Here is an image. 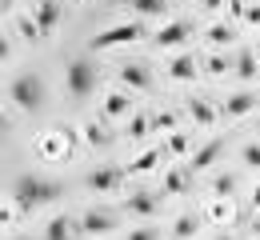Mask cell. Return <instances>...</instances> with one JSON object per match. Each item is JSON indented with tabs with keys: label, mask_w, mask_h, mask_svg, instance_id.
Masks as SVG:
<instances>
[{
	"label": "cell",
	"mask_w": 260,
	"mask_h": 240,
	"mask_svg": "<svg viewBox=\"0 0 260 240\" xmlns=\"http://www.w3.org/2000/svg\"><path fill=\"white\" fill-rule=\"evenodd\" d=\"M208 40H212V44H232V40H236V28H232V24H212V28H208Z\"/></svg>",
	"instance_id": "21"
},
{
	"label": "cell",
	"mask_w": 260,
	"mask_h": 240,
	"mask_svg": "<svg viewBox=\"0 0 260 240\" xmlns=\"http://www.w3.org/2000/svg\"><path fill=\"white\" fill-rule=\"evenodd\" d=\"M160 156H164L160 148H148V152H140V156L128 164V176H144V172H152L156 164H160Z\"/></svg>",
	"instance_id": "17"
},
{
	"label": "cell",
	"mask_w": 260,
	"mask_h": 240,
	"mask_svg": "<svg viewBox=\"0 0 260 240\" xmlns=\"http://www.w3.org/2000/svg\"><path fill=\"white\" fill-rule=\"evenodd\" d=\"M144 36V24L140 20H132V24H112V28H104V32L92 36V48H120V44H132V40H140Z\"/></svg>",
	"instance_id": "5"
},
{
	"label": "cell",
	"mask_w": 260,
	"mask_h": 240,
	"mask_svg": "<svg viewBox=\"0 0 260 240\" xmlns=\"http://www.w3.org/2000/svg\"><path fill=\"white\" fill-rule=\"evenodd\" d=\"M236 76H240V80H252V76H256V56H252L248 48L236 56Z\"/></svg>",
	"instance_id": "19"
},
{
	"label": "cell",
	"mask_w": 260,
	"mask_h": 240,
	"mask_svg": "<svg viewBox=\"0 0 260 240\" xmlns=\"http://www.w3.org/2000/svg\"><path fill=\"white\" fill-rule=\"evenodd\" d=\"M220 152H224V140H208V144H204V148H200V152L192 156V164H188V168H192V172H204V168H212Z\"/></svg>",
	"instance_id": "11"
},
{
	"label": "cell",
	"mask_w": 260,
	"mask_h": 240,
	"mask_svg": "<svg viewBox=\"0 0 260 240\" xmlns=\"http://www.w3.org/2000/svg\"><path fill=\"white\" fill-rule=\"evenodd\" d=\"M220 112H224V116H244V112H256V92H236V96H228Z\"/></svg>",
	"instance_id": "12"
},
{
	"label": "cell",
	"mask_w": 260,
	"mask_h": 240,
	"mask_svg": "<svg viewBox=\"0 0 260 240\" xmlns=\"http://www.w3.org/2000/svg\"><path fill=\"white\" fill-rule=\"evenodd\" d=\"M188 36H192V24H188V20H168L152 40H156L160 48H176V44H184Z\"/></svg>",
	"instance_id": "7"
},
{
	"label": "cell",
	"mask_w": 260,
	"mask_h": 240,
	"mask_svg": "<svg viewBox=\"0 0 260 240\" xmlns=\"http://www.w3.org/2000/svg\"><path fill=\"white\" fill-rule=\"evenodd\" d=\"M128 240H156V228H132Z\"/></svg>",
	"instance_id": "28"
},
{
	"label": "cell",
	"mask_w": 260,
	"mask_h": 240,
	"mask_svg": "<svg viewBox=\"0 0 260 240\" xmlns=\"http://www.w3.org/2000/svg\"><path fill=\"white\" fill-rule=\"evenodd\" d=\"M80 228H84V236H108L116 228V220L108 212H84L80 216Z\"/></svg>",
	"instance_id": "10"
},
{
	"label": "cell",
	"mask_w": 260,
	"mask_h": 240,
	"mask_svg": "<svg viewBox=\"0 0 260 240\" xmlns=\"http://www.w3.org/2000/svg\"><path fill=\"white\" fill-rule=\"evenodd\" d=\"M60 196H64V188L56 180H48V176H16V184H12V204L20 212H36L44 204H56Z\"/></svg>",
	"instance_id": "1"
},
{
	"label": "cell",
	"mask_w": 260,
	"mask_h": 240,
	"mask_svg": "<svg viewBox=\"0 0 260 240\" xmlns=\"http://www.w3.org/2000/svg\"><path fill=\"white\" fill-rule=\"evenodd\" d=\"M128 112V92H112L104 100V116H124Z\"/></svg>",
	"instance_id": "20"
},
{
	"label": "cell",
	"mask_w": 260,
	"mask_h": 240,
	"mask_svg": "<svg viewBox=\"0 0 260 240\" xmlns=\"http://www.w3.org/2000/svg\"><path fill=\"white\" fill-rule=\"evenodd\" d=\"M220 4H224V0H204V8H212V12H216Z\"/></svg>",
	"instance_id": "31"
},
{
	"label": "cell",
	"mask_w": 260,
	"mask_h": 240,
	"mask_svg": "<svg viewBox=\"0 0 260 240\" xmlns=\"http://www.w3.org/2000/svg\"><path fill=\"white\" fill-rule=\"evenodd\" d=\"M120 80H124L128 88H136V92H144V88L152 84V72H148V64H140V60H128V64L120 68Z\"/></svg>",
	"instance_id": "9"
},
{
	"label": "cell",
	"mask_w": 260,
	"mask_h": 240,
	"mask_svg": "<svg viewBox=\"0 0 260 240\" xmlns=\"http://www.w3.org/2000/svg\"><path fill=\"white\" fill-rule=\"evenodd\" d=\"M156 196H152V192H144V188H136V192H132L128 196V212H136V216H156Z\"/></svg>",
	"instance_id": "13"
},
{
	"label": "cell",
	"mask_w": 260,
	"mask_h": 240,
	"mask_svg": "<svg viewBox=\"0 0 260 240\" xmlns=\"http://www.w3.org/2000/svg\"><path fill=\"white\" fill-rule=\"evenodd\" d=\"M240 156H244V164H248V168H260V144H244V152H240Z\"/></svg>",
	"instance_id": "25"
},
{
	"label": "cell",
	"mask_w": 260,
	"mask_h": 240,
	"mask_svg": "<svg viewBox=\"0 0 260 240\" xmlns=\"http://www.w3.org/2000/svg\"><path fill=\"white\" fill-rule=\"evenodd\" d=\"M128 8L140 20H152V16H164V12H168V0H128Z\"/></svg>",
	"instance_id": "16"
},
{
	"label": "cell",
	"mask_w": 260,
	"mask_h": 240,
	"mask_svg": "<svg viewBox=\"0 0 260 240\" xmlns=\"http://www.w3.org/2000/svg\"><path fill=\"white\" fill-rule=\"evenodd\" d=\"M196 228H200V224H196L192 216H180V220H176V228H172V232H176V240H188V236H196Z\"/></svg>",
	"instance_id": "22"
},
{
	"label": "cell",
	"mask_w": 260,
	"mask_h": 240,
	"mask_svg": "<svg viewBox=\"0 0 260 240\" xmlns=\"http://www.w3.org/2000/svg\"><path fill=\"white\" fill-rule=\"evenodd\" d=\"M60 0H32V16H28V24H24V32L28 36H48L56 28V20H60Z\"/></svg>",
	"instance_id": "4"
},
{
	"label": "cell",
	"mask_w": 260,
	"mask_h": 240,
	"mask_svg": "<svg viewBox=\"0 0 260 240\" xmlns=\"http://www.w3.org/2000/svg\"><path fill=\"white\" fill-rule=\"evenodd\" d=\"M8 92H12V104L24 108V112H40V108H44V80H40L36 72H20V76H12Z\"/></svg>",
	"instance_id": "2"
},
{
	"label": "cell",
	"mask_w": 260,
	"mask_h": 240,
	"mask_svg": "<svg viewBox=\"0 0 260 240\" xmlns=\"http://www.w3.org/2000/svg\"><path fill=\"white\" fill-rule=\"evenodd\" d=\"M212 192H216V196H232V192H236V176H220V180L212 184Z\"/></svg>",
	"instance_id": "24"
},
{
	"label": "cell",
	"mask_w": 260,
	"mask_h": 240,
	"mask_svg": "<svg viewBox=\"0 0 260 240\" xmlns=\"http://www.w3.org/2000/svg\"><path fill=\"white\" fill-rule=\"evenodd\" d=\"M188 112H192V120H196V124H212V120H216V112H212L208 104L200 100V96H192V100H188Z\"/></svg>",
	"instance_id": "18"
},
{
	"label": "cell",
	"mask_w": 260,
	"mask_h": 240,
	"mask_svg": "<svg viewBox=\"0 0 260 240\" xmlns=\"http://www.w3.org/2000/svg\"><path fill=\"white\" fill-rule=\"evenodd\" d=\"M124 172H128V168H112V164L92 168L88 176H84V188H92V192H116L120 180H124Z\"/></svg>",
	"instance_id": "6"
},
{
	"label": "cell",
	"mask_w": 260,
	"mask_h": 240,
	"mask_svg": "<svg viewBox=\"0 0 260 240\" xmlns=\"http://www.w3.org/2000/svg\"><path fill=\"white\" fill-rule=\"evenodd\" d=\"M88 140H92V144H108V132H104V128H96V124H92V128H88Z\"/></svg>",
	"instance_id": "29"
},
{
	"label": "cell",
	"mask_w": 260,
	"mask_h": 240,
	"mask_svg": "<svg viewBox=\"0 0 260 240\" xmlns=\"http://www.w3.org/2000/svg\"><path fill=\"white\" fill-rule=\"evenodd\" d=\"M252 232H256V236H260V212H256V220H252Z\"/></svg>",
	"instance_id": "32"
},
{
	"label": "cell",
	"mask_w": 260,
	"mask_h": 240,
	"mask_svg": "<svg viewBox=\"0 0 260 240\" xmlns=\"http://www.w3.org/2000/svg\"><path fill=\"white\" fill-rule=\"evenodd\" d=\"M256 132H260V112H256Z\"/></svg>",
	"instance_id": "33"
},
{
	"label": "cell",
	"mask_w": 260,
	"mask_h": 240,
	"mask_svg": "<svg viewBox=\"0 0 260 240\" xmlns=\"http://www.w3.org/2000/svg\"><path fill=\"white\" fill-rule=\"evenodd\" d=\"M16 240H20V236H16Z\"/></svg>",
	"instance_id": "34"
},
{
	"label": "cell",
	"mask_w": 260,
	"mask_h": 240,
	"mask_svg": "<svg viewBox=\"0 0 260 240\" xmlns=\"http://www.w3.org/2000/svg\"><path fill=\"white\" fill-rule=\"evenodd\" d=\"M152 128H160V132H172V128H176V116H172V112H156V116H152Z\"/></svg>",
	"instance_id": "23"
},
{
	"label": "cell",
	"mask_w": 260,
	"mask_h": 240,
	"mask_svg": "<svg viewBox=\"0 0 260 240\" xmlns=\"http://www.w3.org/2000/svg\"><path fill=\"white\" fill-rule=\"evenodd\" d=\"M168 76H172V80H196V76H200L196 56H176V60L168 64Z\"/></svg>",
	"instance_id": "14"
},
{
	"label": "cell",
	"mask_w": 260,
	"mask_h": 240,
	"mask_svg": "<svg viewBox=\"0 0 260 240\" xmlns=\"http://www.w3.org/2000/svg\"><path fill=\"white\" fill-rule=\"evenodd\" d=\"M252 212H260V184H256V192H252Z\"/></svg>",
	"instance_id": "30"
},
{
	"label": "cell",
	"mask_w": 260,
	"mask_h": 240,
	"mask_svg": "<svg viewBox=\"0 0 260 240\" xmlns=\"http://www.w3.org/2000/svg\"><path fill=\"white\" fill-rule=\"evenodd\" d=\"M80 232H84L80 220H68V216H52L44 224V240H76Z\"/></svg>",
	"instance_id": "8"
},
{
	"label": "cell",
	"mask_w": 260,
	"mask_h": 240,
	"mask_svg": "<svg viewBox=\"0 0 260 240\" xmlns=\"http://www.w3.org/2000/svg\"><path fill=\"white\" fill-rule=\"evenodd\" d=\"M204 68L212 72V76H220V72H228V60H224V56H208V64H204Z\"/></svg>",
	"instance_id": "27"
},
{
	"label": "cell",
	"mask_w": 260,
	"mask_h": 240,
	"mask_svg": "<svg viewBox=\"0 0 260 240\" xmlns=\"http://www.w3.org/2000/svg\"><path fill=\"white\" fill-rule=\"evenodd\" d=\"M64 92L68 96H76V100H84L88 92H96V68H92V60H72L64 72Z\"/></svg>",
	"instance_id": "3"
},
{
	"label": "cell",
	"mask_w": 260,
	"mask_h": 240,
	"mask_svg": "<svg viewBox=\"0 0 260 240\" xmlns=\"http://www.w3.org/2000/svg\"><path fill=\"white\" fill-rule=\"evenodd\" d=\"M144 132H148V120H144V116H136V120H132V128H128V136L132 140H144Z\"/></svg>",
	"instance_id": "26"
},
{
	"label": "cell",
	"mask_w": 260,
	"mask_h": 240,
	"mask_svg": "<svg viewBox=\"0 0 260 240\" xmlns=\"http://www.w3.org/2000/svg\"><path fill=\"white\" fill-rule=\"evenodd\" d=\"M188 184H192V168H172L164 176V192H172V196L188 192Z\"/></svg>",
	"instance_id": "15"
}]
</instances>
